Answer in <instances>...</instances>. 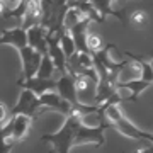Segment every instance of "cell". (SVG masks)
Returning <instances> with one entry per match:
<instances>
[{
    "label": "cell",
    "instance_id": "obj_16",
    "mask_svg": "<svg viewBox=\"0 0 153 153\" xmlns=\"http://www.w3.org/2000/svg\"><path fill=\"white\" fill-rule=\"evenodd\" d=\"M152 85V83L145 82L141 78H131V80H124V82H116V87H121V88H129L131 90V95L129 97H126V100H129V102H136L138 97H140V94Z\"/></svg>",
    "mask_w": 153,
    "mask_h": 153
},
{
    "label": "cell",
    "instance_id": "obj_11",
    "mask_svg": "<svg viewBox=\"0 0 153 153\" xmlns=\"http://www.w3.org/2000/svg\"><path fill=\"white\" fill-rule=\"evenodd\" d=\"M26 38H27V46L38 51L41 56L48 55V44H46V31L41 26H33L26 31Z\"/></svg>",
    "mask_w": 153,
    "mask_h": 153
},
{
    "label": "cell",
    "instance_id": "obj_9",
    "mask_svg": "<svg viewBox=\"0 0 153 153\" xmlns=\"http://www.w3.org/2000/svg\"><path fill=\"white\" fill-rule=\"evenodd\" d=\"M56 88H58L56 94L70 105H76L80 102L78 95H76V90H75V83H73V75H70V73L60 75V78L56 80Z\"/></svg>",
    "mask_w": 153,
    "mask_h": 153
},
{
    "label": "cell",
    "instance_id": "obj_22",
    "mask_svg": "<svg viewBox=\"0 0 153 153\" xmlns=\"http://www.w3.org/2000/svg\"><path fill=\"white\" fill-rule=\"evenodd\" d=\"M146 21H148V16H146L145 10H134L131 16L128 17V24L133 22V24H136V26H143Z\"/></svg>",
    "mask_w": 153,
    "mask_h": 153
},
{
    "label": "cell",
    "instance_id": "obj_7",
    "mask_svg": "<svg viewBox=\"0 0 153 153\" xmlns=\"http://www.w3.org/2000/svg\"><path fill=\"white\" fill-rule=\"evenodd\" d=\"M46 44H48V56H49V60H51V63H53V66H55V70L60 75H65L66 73V58L60 48L58 36L46 33Z\"/></svg>",
    "mask_w": 153,
    "mask_h": 153
},
{
    "label": "cell",
    "instance_id": "obj_26",
    "mask_svg": "<svg viewBox=\"0 0 153 153\" xmlns=\"http://www.w3.org/2000/svg\"><path fill=\"white\" fill-rule=\"evenodd\" d=\"M5 14V5H4V2L0 0V16H4Z\"/></svg>",
    "mask_w": 153,
    "mask_h": 153
},
{
    "label": "cell",
    "instance_id": "obj_25",
    "mask_svg": "<svg viewBox=\"0 0 153 153\" xmlns=\"http://www.w3.org/2000/svg\"><path fill=\"white\" fill-rule=\"evenodd\" d=\"M123 153H124V152H123ZM138 153H153V146H152V145H148L145 150H141V152H138Z\"/></svg>",
    "mask_w": 153,
    "mask_h": 153
},
{
    "label": "cell",
    "instance_id": "obj_13",
    "mask_svg": "<svg viewBox=\"0 0 153 153\" xmlns=\"http://www.w3.org/2000/svg\"><path fill=\"white\" fill-rule=\"evenodd\" d=\"M39 99V104H41V107H49V109H55L58 111V112H61V114H68L70 112V104L68 102H65L63 99L58 95V94L55 92V90H51V92H46L43 94Z\"/></svg>",
    "mask_w": 153,
    "mask_h": 153
},
{
    "label": "cell",
    "instance_id": "obj_18",
    "mask_svg": "<svg viewBox=\"0 0 153 153\" xmlns=\"http://www.w3.org/2000/svg\"><path fill=\"white\" fill-rule=\"evenodd\" d=\"M82 21H85V16H83L78 9L68 5V9H66V12H65V17H63V27H65L66 31H70L71 27H75L76 24H80Z\"/></svg>",
    "mask_w": 153,
    "mask_h": 153
},
{
    "label": "cell",
    "instance_id": "obj_17",
    "mask_svg": "<svg viewBox=\"0 0 153 153\" xmlns=\"http://www.w3.org/2000/svg\"><path fill=\"white\" fill-rule=\"evenodd\" d=\"M121 53L138 63V66H140V78H141V80H145V82H148V83H153V68H152V63H150V61L143 60V58L133 55L129 51H121Z\"/></svg>",
    "mask_w": 153,
    "mask_h": 153
},
{
    "label": "cell",
    "instance_id": "obj_2",
    "mask_svg": "<svg viewBox=\"0 0 153 153\" xmlns=\"http://www.w3.org/2000/svg\"><path fill=\"white\" fill-rule=\"evenodd\" d=\"M104 116H105V119L109 121V124L114 126L123 136L133 138V140H140V141H146V143L153 141L152 133H146V131H143V129H140V128H136L131 121L121 112L119 104L107 105L104 109Z\"/></svg>",
    "mask_w": 153,
    "mask_h": 153
},
{
    "label": "cell",
    "instance_id": "obj_24",
    "mask_svg": "<svg viewBox=\"0 0 153 153\" xmlns=\"http://www.w3.org/2000/svg\"><path fill=\"white\" fill-rule=\"evenodd\" d=\"M4 2V5H5V12H10L14 10L16 7H19V4H21L22 0H2Z\"/></svg>",
    "mask_w": 153,
    "mask_h": 153
},
{
    "label": "cell",
    "instance_id": "obj_20",
    "mask_svg": "<svg viewBox=\"0 0 153 153\" xmlns=\"http://www.w3.org/2000/svg\"><path fill=\"white\" fill-rule=\"evenodd\" d=\"M53 73H55V66L51 63L48 55L41 56V63L38 66V71H36V75L38 78H53Z\"/></svg>",
    "mask_w": 153,
    "mask_h": 153
},
{
    "label": "cell",
    "instance_id": "obj_8",
    "mask_svg": "<svg viewBox=\"0 0 153 153\" xmlns=\"http://www.w3.org/2000/svg\"><path fill=\"white\" fill-rule=\"evenodd\" d=\"M17 85L22 87V90H29V92L34 94L36 97H41L43 94L55 90L56 88V80H53V78H38V76H31L29 80L17 82Z\"/></svg>",
    "mask_w": 153,
    "mask_h": 153
},
{
    "label": "cell",
    "instance_id": "obj_23",
    "mask_svg": "<svg viewBox=\"0 0 153 153\" xmlns=\"http://www.w3.org/2000/svg\"><path fill=\"white\" fill-rule=\"evenodd\" d=\"M10 121V109L7 107L5 102H0V128H4Z\"/></svg>",
    "mask_w": 153,
    "mask_h": 153
},
{
    "label": "cell",
    "instance_id": "obj_3",
    "mask_svg": "<svg viewBox=\"0 0 153 153\" xmlns=\"http://www.w3.org/2000/svg\"><path fill=\"white\" fill-rule=\"evenodd\" d=\"M68 9L66 0H41V27L48 34H56L63 29V17Z\"/></svg>",
    "mask_w": 153,
    "mask_h": 153
},
{
    "label": "cell",
    "instance_id": "obj_14",
    "mask_svg": "<svg viewBox=\"0 0 153 153\" xmlns=\"http://www.w3.org/2000/svg\"><path fill=\"white\" fill-rule=\"evenodd\" d=\"M0 44H10L16 46L17 49L26 48L27 46V38H26V31L22 27H14L7 29L0 34Z\"/></svg>",
    "mask_w": 153,
    "mask_h": 153
},
{
    "label": "cell",
    "instance_id": "obj_21",
    "mask_svg": "<svg viewBox=\"0 0 153 153\" xmlns=\"http://www.w3.org/2000/svg\"><path fill=\"white\" fill-rule=\"evenodd\" d=\"M85 46H87L88 53H97L104 48V43H102V38L95 33H88L87 38H85Z\"/></svg>",
    "mask_w": 153,
    "mask_h": 153
},
{
    "label": "cell",
    "instance_id": "obj_19",
    "mask_svg": "<svg viewBox=\"0 0 153 153\" xmlns=\"http://www.w3.org/2000/svg\"><path fill=\"white\" fill-rule=\"evenodd\" d=\"M56 36H58V41H60L61 51H63L65 58L68 60V58L75 53V44H73V39H71L70 33H68L65 27L61 29V31H58V33H56Z\"/></svg>",
    "mask_w": 153,
    "mask_h": 153
},
{
    "label": "cell",
    "instance_id": "obj_4",
    "mask_svg": "<svg viewBox=\"0 0 153 153\" xmlns=\"http://www.w3.org/2000/svg\"><path fill=\"white\" fill-rule=\"evenodd\" d=\"M95 114L99 116V124L97 126H87L85 123L78 126L76 134L73 138V146L75 145H95V146H102L105 143V136H104V129L109 128V121L105 119L104 111L97 109Z\"/></svg>",
    "mask_w": 153,
    "mask_h": 153
},
{
    "label": "cell",
    "instance_id": "obj_27",
    "mask_svg": "<svg viewBox=\"0 0 153 153\" xmlns=\"http://www.w3.org/2000/svg\"><path fill=\"white\" fill-rule=\"evenodd\" d=\"M66 2H70V0H66Z\"/></svg>",
    "mask_w": 153,
    "mask_h": 153
},
{
    "label": "cell",
    "instance_id": "obj_15",
    "mask_svg": "<svg viewBox=\"0 0 153 153\" xmlns=\"http://www.w3.org/2000/svg\"><path fill=\"white\" fill-rule=\"evenodd\" d=\"M90 21H82L80 24H76L75 27H71L68 33H70L71 39H73V44H75V51L76 53H88L87 46H85V38H87V27ZM90 55V53H88Z\"/></svg>",
    "mask_w": 153,
    "mask_h": 153
},
{
    "label": "cell",
    "instance_id": "obj_5",
    "mask_svg": "<svg viewBox=\"0 0 153 153\" xmlns=\"http://www.w3.org/2000/svg\"><path fill=\"white\" fill-rule=\"evenodd\" d=\"M39 109H41L39 99L29 90H22L19 102L14 105V109H10V117H14V116H27V117L33 119L34 116L38 114Z\"/></svg>",
    "mask_w": 153,
    "mask_h": 153
},
{
    "label": "cell",
    "instance_id": "obj_1",
    "mask_svg": "<svg viewBox=\"0 0 153 153\" xmlns=\"http://www.w3.org/2000/svg\"><path fill=\"white\" fill-rule=\"evenodd\" d=\"M97 105L92 104H82L78 102L76 105H70V112L66 114V121L63 123L61 129L56 133H49V134H43L41 141L51 145V153H70L71 146H73V138L76 134L78 126L83 123L85 116L95 114L97 112Z\"/></svg>",
    "mask_w": 153,
    "mask_h": 153
},
{
    "label": "cell",
    "instance_id": "obj_12",
    "mask_svg": "<svg viewBox=\"0 0 153 153\" xmlns=\"http://www.w3.org/2000/svg\"><path fill=\"white\" fill-rule=\"evenodd\" d=\"M33 119L27 116H14L10 117V136L16 140V143L26 140V136L31 131Z\"/></svg>",
    "mask_w": 153,
    "mask_h": 153
},
{
    "label": "cell",
    "instance_id": "obj_6",
    "mask_svg": "<svg viewBox=\"0 0 153 153\" xmlns=\"http://www.w3.org/2000/svg\"><path fill=\"white\" fill-rule=\"evenodd\" d=\"M19 55H21V60H22V75L17 82H24V80H29L31 76L36 75L38 66L41 63V55L38 51H34L33 48H29V46L19 49Z\"/></svg>",
    "mask_w": 153,
    "mask_h": 153
},
{
    "label": "cell",
    "instance_id": "obj_10",
    "mask_svg": "<svg viewBox=\"0 0 153 153\" xmlns=\"http://www.w3.org/2000/svg\"><path fill=\"white\" fill-rule=\"evenodd\" d=\"M22 26L24 31H27L33 26L41 24V0H24V14H22Z\"/></svg>",
    "mask_w": 153,
    "mask_h": 153
}]
</instances>
